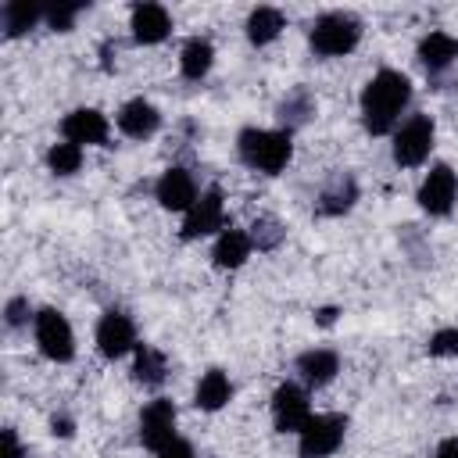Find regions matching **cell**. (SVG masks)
<instances>
[{"instance_id": "5", "label": "cell", "mask_w": 458, "mask_h": 458, "mask_svg": "<svg viewBox=\"0 0 458 458\" xmlns=\"http://www.w3.org/2000/svg\"><path fill=\"white\" fill-rule=\"evenodd\" d=\"M347 433L344 415H311L308 426L301 429V458H329Z\"/></svg>"}, {"instance_id": "8", "label": "cell", "mask_w": 458, "mask_h": 458, "mask_svg": "<svg viewBox=\"0 0 458 458\" xmlns=\"http://www.w3.org/2000/svg\"><path fill=\"white\" fill-rule=\"evenodd\" d=\"M454 197H458V175L447 165H433L419 186V204L429 215H447L454 208Z\"/></svg>"}, {"instance_id": "26", "label": "cell", "mask_w": 458, "mask_h": 458, "mask_svg": "<svg viewBox=\"0 0 458 458\" xmlns=\"http://www.w3.org/2000/svg\"><path fill=\"white\" fill-rule=\"evenodd\" d=\"M47 165H50V172H57V175H72V172H79V165H82V147H75V143H54L50 150H47Z\"/></svg>"}, {"instance_id": "18", "label": "cell", "mask_w": 458, "mask_h": 458, "mask_svg": "<svg viewBox=\"0 0 458 458\" xmlns=\"http://www.w3.org/2000/svg\"><path fill=\"white\" fill-rule=\"evenodd\" d=\"M454 57H458V39H454V36H447V32H429V36H422V43H419V61H422L429 72H444Z\"/></svg>"}, {"instance_id": "21", "label": "cell", "mask_w": 458, "mask_h": 458, "mask_svg": "<svg viewBox=\"0 0 458 458\" xmlns=\"http://www.w3.org/2000/svg\"><path fill=\"white\" fill-rule=\"evenodd\" d=\"M354 200H358V186H354V179H351V175H336V179L322 190V197H318V211H322V215H344V211H351Z\"/></svg>"}, {"instance_id": "9", "label": "cell", "mask_w": 458, "mask_h": 458, "mask_svg": "<svg viewBox=\"0 0 458 458\" xmlns=\"http://www.w3.org/2000/svg\"><path fill=\"white\" fill-rule=\"evenodd\" d=\"M140 440L150 451H161V447H168L175 440V408H172V401L157 397V401H150L143 408V415H140Z\"/></svg>"}, {"instance_id": "14", "label": "cell", "mask_w": 458, "mask_h": 458, "mask_svg": "<svg viewBox=\"0 0 458 458\" xmlns=\"http://www.w3.org/2000/svg\"><path fill=\"white\" fill-rule=\"evenodd\" d=\"M172 32V18L161 4H136L132 7V36L140 43H161Z\"/></svg>"}, {"instance_id": "29", "label": "cell", "mask_w": 458, "mask_h": 458, "mask_svg": "<svg viewBox=\"0 0 458 458\" xmlns=\"http://www.w3.org/2000/svg\"><path fill=\"white\" fill-rule=\"evenodd\" d=\"M79 11H82L79 4H57V7L47 11V25L57 29V32H64V29H72V21H75Z\"/></svg>"}, {"instance_id": "13", "label": "cell", "mask_w": 458, "mask_h": 458, "mask_svg": "<svg viewBox=\"0 0 458 458\" xmlns=\"http://www.w3.org/2000/svg\"><path fill=\"white\" fill-rule=\"evenodd\" d=\"M61 132L75 147H82V143H104L107 140V118L97 107H75L72 114H64Z\"/></svg>"}, {"instance_id": "34", "label": "cell", "mask_w": 458, "mask_h": 458, "mask_svg": "<svg viewBox=\"0 0 458 458\" xmlns=\"http://www.w3.org/2000/svg\"><path fill=\"white\" fill-rule=\"evenodd\" d=\"M54 433H61V437H72V422L61 415V419H54Z\"/></svg>"}, {"instance_id": "2", "label": "cell", "mask_w": 458, "mask_h": 458, "mask_svg": "<svg viewBox=\"0 0 458 458\" xmlns=\"http://www.w3.org/2000/svg\"><path fill=\"white\" fill-rule=\"evenodd\" d=\"M236 150L243 157V165L265 172V175H276L286 168L293 147H290V132H272V129H243L240 140H236Z\"/></svg>"}, {"instance_id": "25", "label": "cell", "mask_w": 458, "mask_h": 458, "mask_svg": "<svg viewBox=\"0 0 458 458\" xmlns=\"http://www.w3.org/2000/svg\"><path fill=\"white\" fill-rule=\"evenodd\" d=\"M36 21H39V7H36V4H29V0L4 4V29H7V36H21V32H29Z\"/></svg>"}, {"instance_id": "19", "label": "cell", "mask_w": 458, "mask_h": 458, "mask_svg": "<svg viewBox=\"0 0 458 458\" xmlns=\"http://www.w3.org/2000/svg\"><path fill=\"white\" fill-rule=\"evenodd\" d=\"M229 397H233V383H229V376H225L222 369H211V372H204V376H200L193 404H197V408H204V411H218Z\"/></svg>"}, {"instance_id": "32", "label": "cell", "mask_w": 458, "mask_h": 458, "mask_svg": "<svg viewBox=\"0 0 458 458\" xmlns=\"http://www.w3.org/2000/svg\"><path fill=\"white\" fill-rule=\"evenodd\" d=\"M0 458H21V447H18L14 429H4V454Z\"/></svg>"}, {"instance_id": "33", "label": "cell", "mask_w": 458, "mask_h": 458, "mask_svg": "<svg viewBox=\"0 0 458 458\" xmlns=\"http://www.w3.org/2000/svg\"><path fill=\"white\" fill-rule=\"evenodd\" d=\"M433 458H458V437H447L440 447H437V454Z\"/></svg>"}, {"instance_id": "11", "label": "cell", "mask_w": 458, "mask_h": 458, "mask_svg": "<svg viewBox=\"0 0 458 458\" xmlns=\"http://www.w3.org/2000/svg\"><path fill=\"white\" fill-rule=\"evenodd\" d=\"M97 347L104 358H122L125 351L136 347V329L129 322V315L122 311H107L100 322H97Z\"/></svg>"}, {"instance_id": "28", "label": "cell", "mask_w": 458, "mask_h": 458, "mask_svg": "<svg viewBox=\"0 0 458 458\" xmlns=\"http://www.w3.org/2000/svg\"><path fill=\"white\" fill-rule=\"evenodd\" d=\"M429 354L437 358H458V329H440L429 336Z\"/></svg>"}, {"instance_id": "12", "label": "cell", "mask_w": 458, "mask_h": 458, "mask_svg": "<svg viewBox=\"0 0 458 458\" xmlns=\"http://www.w3.org/2000/svg\"><path fill=\"white\" fill-rule=\"evenodd\" d=\"M154 193H157L161 208H168V211H190L197 204V182H193V175L186 168H168L157 179Z\"/></svg>"}, {"instance_id": "15", "label": "cell", "mask_w": 458, "mask_h": 458, "mask_svg": "<svg viewBox=\"0 0 458 458\" xmlns=\"http://www.w3.org/2000/svg\"><path fill=\"white\" fill-rule=\"evenodd\" d=\"M157 125H161V114H157V107H154L150 100H143V97L122 104V111H118V129H122L125 136H132V140L150 136Z\"/></svg>"}, {"instance_id": "23", "label": "cell", "mask_w": 458, "mask_h": 458, "mask_svg": "<svg viewBox=\"0 0 458 458\" xmlns=\"http://www.w3.org/2000/svg\"><path fill=\"white\" fill-rule=\"evenodd\" d=\"M132 376L143 383V386H157L165 379V354L140 344L136 347V365H132Z\"/></svg>"}, {"instance_id": "1", "label": "cell", "mask_w": 458, "mask_h": 458, "mask_svg": "<svg viewBox=\"0 0 458 458\" xmlns=\"http://www.w3.org/2000/svg\"><path fill=\"white\" fill-rule=\"evenodd\" d=\"M411 100V82L394 72V68H383L369 79V86L361 89V118H365V129L372 136H383L397 125L404 104Z\"/></svg>"}, {"instance_id": "27", "label": "cell", "mask_w": 458, "mask_h": 458, "mask_svg": "<svg viewBox=\"0 0 458 458\" xmlns=\"http://www.w3.org/2000/svg\"><path fill=\"white\" fill-rule=\"evenodd\" d=\"M250 229H254V233H250V243H258V250H272V247L283 240V229H279L276 218H258Z\"/></svg>"}, {"instance_id": "3", "label": "cell", "mask_w": 458, "mask_h": 458, "mask_svg": "<svg viewBox=\"0 0 458 458\" xmlns=\"http://www.w3.org/2000/svg\"><path fill=\"white\" fill-rule=\"evenodd\" d=\"M361 39V21L344 11H329L311 25V50L318 57H344L358 47Z\"/></svg>"}, {"instance_id": "31", "label": "cell", "mask_w": 458, "mask_h": 458, "mask_svg": "<svg viewBox=\"0 0 458 458\" xmlns=\"http://www.w3.org/2000/svg\"><path fill=\"white\" fill-rule=\"evenodd\" d=\"M157 458H197V454H193V447H190L186 440H179V437H175L168 447H161V451H157Z\"/></svg>"}, {"instance_id": "30", "label": "cell", "mask_w": 458, "mask_h": 458, "mask_svg": "<svg viewBox=\"0 0 458 458\" xmlns=\"http://www.w3.org/2000/svg\"><path fill=\"white\" fill-rule=\"evenodd\" d=\"M25 318H29V301L25 297H14L7 304V326H21Z\"/></svg>"}, {"instance_id": "6", "label": "cell", "mask_w": 458, "mask_h": 458, "mask_svg": "<svg viewBox=\"0 0 458 458\" xmlns=\"http://www.w3.org/2000/svg\"><path fill=\"white\" fill-rule=\"evenodd\" d=\"M36 344L39 351L50 358V361H72L75 354V336H72V326L61 311L54 308H43L36 315Z\"/></svg>"}, {"instance_id": "24", "label": "cell", "mask_w": 458, "mask_h": 458, "mask_svg": "<svg viewBox=\"0 0 458 458\" xmlns=\"http://www.w3.org/2000/svg\"><path fill=\"white\" fill-rule=\"evenodd\" d=\"M311 114H315V100H311V93H308V89H293V93L279 104V118H283L286 132H290V129H297V125H304Z\"/></svg>"}, {"instance_id": "20", "label": "cell", "mask_w": 458, "mask_h": 458, "mask_svg": "<svg viewBox=\"0 0 458 458\" xmlns=\"http://www.w3.org/2000/svg\"><path fill=\"white\" fill-rule=\"evenodd\" d=\"M283 29H286V18H283V11H276V7H258V11H250V18H247V39L258 43V47L272 43Z\"/></svg>"}, {"instance_id": "16", "label": "cell", "mask_w": 458, "mask_h": 458, "mask_svg": "<svg viewBox=\"0 0 458 458\" xmlns=\"http://www.w3.org/2000/svg\"><path fill=\"white\" fill-rule=\"evenodd\" d=\"M297 372H301V379H304L308 386H326V383L340 372V361H336L333 351L315 347V351H304V354L297 358Z\"/></svg>"}, {"instance_id": "17", "label": "cell", "mask_w": 458, "mask_h": 458, "mask_svg": "<svg viewBox=\"0 0 458 458\" xmlns=\"http://www.w3.org/2000/svg\"><path fill=\"white\" fill-rule=\"evenodd\" d=\"M247 254H250V236L240 229H222L215 240V250H211L218 268H240L247 261Z\"/></svg>"}, {"instance_id": "10", "label": "cell", "mask_w": 458, "mask_h": 458, "mask_svg": "<svg viewBox=\"0 0 458 458\" xmlns=\"http://www.w3.org/2000/svg\"><path fill=\"white\" fill-rule=\"evenodd\" d=\"M225 222V208H222V193L218 190H208L197 197V204L186 211V222H182V236L186 240H197V236H208L215 229H222Z\"/></svg>"}, {"instance_id": "4", "label": "cell", "mask_w": 458, "mask_h": 458, "mask_svg": "<svg viewBox=\"0 0 458 458\" xmlns=\"http://www.w3.org/2000/svg\"><path fill=\"white\" fill-rule=\"evenodd\" d=\"M433 150V122L426 114H415L408 118L397 132H394V161L401 168H415L429 157Z\"/></svg>"}, {"instance_id": "22", "label": "cell", "mask_w": 458, "mask_h": 458, "mask_svg": "<svg viewBox=\"0 0 458 458\" xmlns=\"http://www.w3.org/2000/svg\"><path fill=\"white\" fill-rule=\"evenodd\" d=\"M215 61V47L204 39V36H193L186 47H182V57H179V68L186 79H204L208 68Z\"/></svg>"}, {"instance_id": "7", "label": "cell", "mask_w": 458, "mask_h": 458, "mask_svg": "<svg viewBox=\"0 0 458 458\" xmlns=\"http://www.w3.org/2000/svg\"><path fill=\"white\" fill-rule=\"evenodd\" d=\"M311 419V404H308V394L293 383H283L276 394H272V422L279 433H301Z\"/></svg>"}, {"instance_id": "35", "label": "cell", "mask_w": 458, "mask_h": 458, "mask_svg": "<svg viewBox=\"0 0 458 458\" xmlns=\"http://www.w3.org/2000/svg\"><path fill=\"white\" fill-rule=\"evenodd\" d=\"M333 318H336V308H322V311H318V326H329Z\"/></svg>"}]
</instances>
